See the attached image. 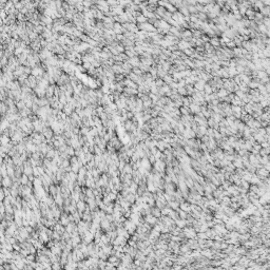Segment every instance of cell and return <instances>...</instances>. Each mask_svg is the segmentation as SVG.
Instances as JSON below:
<instances>
[{
	"instance_id": "1",
	"label": "cell",
	"mask_w": 270,
	"mask_h": 270,
	"mask_svg": "<svg viewBox=\"0 0 270 270\" xmlns=\"http://www.w3.org/2000/svg\"><path fill=\"white\" fill-rule=\"evenodd\" d=\"M13 184H14V181H13V180L10 176L2 177V187H4V188H12Z\"/></svg>"
},
{
	"instance_id": "2",
	"label": "cell",
	"mask_w": 270,
	"mask_h": 270,
	"mask_svg": "<svg viewBox=\"0 0 270 270\" xmlns=\"http://www.w3.org/2000/svg\"><path fill=\"white\" fill-rule=\"evenodd\" d=\"M53 230H54V231H56L57 233H59L60 235H62V234L66 232V227H65V226H62L60 223H57V224L54 226Z\"/></svg>"
},
{
	"instance_id": "3",
	"label": "cell",
	"mask_w": 270,
	"mask_h": 270,
	"mask_svg": "<svg viewBox=\"0 0 270 270\" xmlns=\"http://www.w3.org/2000/svg\"><path fill=\"white\" fill-rule=\"evenodd\" d=\"M29 181H30L29 176H28V175H25V174H23V175H22V177L20 179V184H21V185H23V186H26V185L29 184Z\"/></svg>"
},
{
	"instance_id": "4",
	"label": "cell",
	"mask_w": 270,
	"mask_h": 270,
	"mask_svg": "<svg viewBox=\"0 0 270 270\" xmlns=\"http://www.w3.org/2000/svg\"><path fill=\"white\" fill-rule=\"evenodd\" d=\"M52 269L53 270H65L63 267L61 266L60 262H57V263H53L52 264Z\"/></svg>"
},
{
	"instance_id": "5",
	"label": "cell",
	"mask_w": 270,
	"mask_h": 270,
	"mask_svg": "<svg viewBox=\"0 0 270 270\" xmlns=\"http://www.w3.org/2000/svg\"><path fill=\"white\" fill-rule=\"evenodd\" d=\"M136 20H137L138 22H144V21H146V17H145V16H141V15H139V16L136 18Z\"/></svg>"
}]
</instances>
